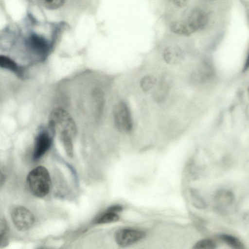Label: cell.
<instances>
[{
    "instance_id": "obj_6",
    "label": "cell",
    "mask_w": 249,
    "mask_h": 249,
    "mask_svg": "<svg viewBox=\"0 0 249 249\" xmlns=\"http://www.w3.org/2000/svg\"><path fill=\"white\" fill-rule=\"evenodd\" d=\"M145 236L144 232L129 228L118 230L115 234L116 243L121 247L130 246L142 239Z\"/></svg>"
},
{
    "instance_id": "obj_20",
    "label": "cell",
    "mask_w": 249,
    "mask_h": 249,
    "mask_svg": "<svg viewBox=\"0 0 249 249\" xmlns=\"http://www.w3.org/2000/svg\"><path fill=\"white\" fill-rule=\"evenodd\" d=\"M156 79L152 76H145L141 81V86L144 91L150 90L155 84Z\"/></svg>"
},
{
    "instance_id": "obj_23",
    "label": "cell",
    "mask_w": 249,
    "mask_h": 249,
    "mask_svg": "<svg viewBox=\"0 0 249 249\" xmlns=\"http://www.w3.org/2000/svg\"><path fill=\"white\" fill-rule=\"evenodd\" d=\"M123 209V208L121 206L116 205L114 206H112L110 207L107 210V211L112 212H118L121 211Z\"/></svg>"
},
{
    "instance_id": "obj_19",
    "label": "cell",
    "mask_w": 249,
    "mask_h": 249,
    "mask_svg": "<svg viewBox=\"0 0 249 249\" xmlns=\"http://www.w3.org/2000/svg\"><path fill=\"white\" fill-rule=\"evenodd\" d=\"M216 248V245L211 239H202L197 241L193 247L194 249H213Z\"/></svg>"
},
{
    "instance_id": "obj_4",
    "label": "cell",
    "mask_w": 249,
    "mask_h": 249,
    "mask_svg": "<svg viewBox=\"0 0 249 249\" xmlns=\"http://www.w3.org/2000/svg\"><path fill=\"white\" fill-rule=\"evenodd\" d=\"M55 129L49 126L48 130L40 132L35 140L33 159L37 160L41 158L51 147Z\"/></svg>"
},
{
    "instance_id": "obj_14",
    "label": "cell",
    "mask_w": 249,
    "mask_h": 249,
    "mask_svg": "<svg viewBox=\"0 0 249 249\" xmlns=\"http://www.w3.org/2000/svg\"><path fill=\"white\" fill-rule=\"evenodd\" d=\"M217 202L224 205H230L233 200V194L230 191L221 190L216 195Z\"/></svg>"
},
{
    "instance_id": "obj_1",
    "label": "cell",
    "mask_w": 249,
    "mask_h": 249,
    "mask_svg": "<svg viewBox=\"0 0 249 249\" xmlns=\"http://www.w3.org/2000/svg\"><path fill=\"white\" fill-rule=\"evenodd\" d=\"M27 183L31 193L43 197L49 192L51 180L49 173L44 166H39L32 170L27 176Z\"/></svg>"
},
{
    "instance_id": "obj_5",
    "label": "cell",
    "mask_w": 249,
    "mask_h": 249,
    "mask_svg": "<svg viewBox=\"0 0 249 249\" xmlns=\"http://www.w3.org/2000/svg\"><path fill=\"white\" fill-rule=\"evenodd\" d=\"M11 218L17 229L22 231L31 228L35 219L32 212L22 206H18L13 209Z\"/></svg>"
},
{
    "instance_id": "obj_15",
    "label": "cell",
    "mask_w": 249,
    "mask_h": 249,
    "mask_svg": "<svg viewBox=\"0 0 249 249\" xmlns=\"http://www.w3.org/2000/svg\"><path fill=\"white\" fill-rule=\"evenodd\" d=\"M119 219V216L116 213L107 211L98 218L96 223L98 224L110 223L117 221Z\"/></svg>"
},
{
    "instance_id": "obj_3",
    "label": "cell",
    "mask_w": 249,
    "mask_h": 249,
    "mask_svg": "<svg viewBox=\"0 0 249 249\" xmlns=\"http://www.w3.org/2000/svg\"><path fill=\"white\" fill-rule=\"evenodd\" d=\"M113 117L117 128L123 132H130L133 127V123L130 110L124 102L117 104L113 109Z\"/></svg>"
},
{
    "instance_id": "obj_22",
    "label": "cell",
    "mask_w": 249,
    "mask_h": 249,
    "mask_svg": "<svg viewBox=\"0 0 249 249\" xmlns=\"http://www.w3.org/2000/svg\"><path fill=\"white\" fill-rule=\"evenodd\" d=\"M174 4L177 7L181 8L184 7L190 0H172Z\"/></svg>"
},
{
    "instance_id": "obj_10",
    "label": "cell",
    "mask_w": 249,
    "mask_h": 249,
    "mask_svg": "<svg viewBox=\"0 0 249 249\" xmlns=\"http://www.w3.org/2000/svg\"><path fill=\"white\" fill-rule=\"evenodd\" d=\"M170 28L174 33L182 36H188L195 33L186 20L173 21L170 24Z\"/></svg>"
},
{
    "instance_id": "obj_7",
    "label": "cell",
    "mask_w": 249,
    "mask_h": 249,
    "mask_svg": "<svg viewBox=\"0 0 249 249\" xmlns=\"http://www.w3.org/2000/svg\"><path fill=\"white\" fill-rule=\"evenodd\" d=\"M186 21L195 33L206 26L209 21V17L205 11L195 9L191 11Z\"/></svg>"
},
{
    "instance_id": "obj_24",
    "label": "cell",
    "mask_w": 249,
    "mask_h": 249,
    "mask_svg": "<svg viewBox=\"0 0 249 249\" xmlns=\"http://www.w3.org/2000/svg\"><path fill=\"white\" fill-rule=\"evenodd\" d=\"M5 181V177L3 173L0 171V187L4 184Z\"/></svg>"
},
{
    "instance_id": "obj_2",
    "label": "cell",
    "mask_w": 249,
    "mask_h": 249,
    "mask_svg": "<svg viewBox=\"0 0 249 249\" xmlns=\"http://www.w3.org/2000/svg\"><path fill=\"white\" fill-rule=\"evenodd\" d=\"M49 124L53 126L59 131H66L70 135L74 136L76 134V125L72 118L65 110L56 108L52 112Z\"/></svg>"
},
{
    "instance_id": "obj_11",
    "label": "cell",
    "mask_w": 249,
    "mask_h": 249,
    "mask_svg": "<svg viewBox=\"0 0 249 249\" xmlns=\"http://www.w3.org/2000/svg\"><path fill=\"white\" fill-rule=\"evenodd\" d=\"M60 138L62 142L65 151L70 158L73 156V147L70 134L66 131H59Z\"/></svg>"
},
{
    "instance_id": "obj_8",
    "label": "cell",
    "mask_w": 249,
    "mask_h": 249,
    "mask_svg": "<svg viewBox=\"0 0 249 249\" xmlns=\"http://www.w3.org/2000/svg\"><path fill=\"white\" fill-rule=\"evenodd\" d=\"M27 44L33 51L39 54L44 55L49 50L48 41L44 37L37 34H32L29 36Z\"/></svg>"
},
{
    "instance_id": "obj_21",
    "label": "cell",
    "mask_w": 249,
    "mask_h": 249,
    "mask_svg": "<svg viewBox=\"0 0 249 249\" xmlns=\"http://www.w3.org/2000/svg\"><path fill=\"white\" fill-rule=\"evenodd\" d=\"M193 195L192 200L195 205L198 207H203L204 202L202 200L201 198L198 196H196L195 193H193Z\"/></svg>"
},
{
    "instance_id": "obj_13",
    "label": "cell",
    "mask_w": 249,
    "mask_h": 249,
    "mask_svg": "<svg viewBox=\"0 0 249 249\" xmlns=\"http://www.w3.org/2000/svg\"><path fill=\"white\" fill-rule=\"evenodd\" d=\"M8 228L5 219L0 216V248H4L8 244Z\"/></svg>"
},
{
    "instance_id": "obj_16",
    "label": "cell",
    "mask_w": 249,
    "mask_h": 249,
    "mask_svg": "<svg viewBox=\"0 0 249 249\" xmlns=\"http://www.w3.org/2000/svg\"><path fill=\"white\" fill-rule=\"evenodd\" d=\"M213 69L208 63H203L197 71V77L199 80L203 81L209 78L213 74Z\"/></svg>"
},
{
    "instance_id": "obj_9",
    "label": "cell",
    "mask_w": 249,
    "mask_h": 249,
    "mask_svg": "<svg viewBox=\"0 0 249 249\" xmlns=\"http://www.w3.org/2000/svg\"><path fill=\"white\" fill-rule=\"evenodd\" d=\"M164 60L170 64H177L183 59V53L178 46L173 45L167 47L163 52Z\"/></svg>"
},
{
    "instance_id": "obj_12",
    "label": "cell",
    "mask_w": 249,
    "mask_h": 249,
    "mask_svg": "<svg viewBox=\"0 0 249 249\" xmlns=\"http://www.w3.org/2000/svg\"><path fill=\"white\" fill-rule=\"evenodd\" d=\"M219 238L225 243L229 246L236 249H244V245L237 237L233 236L222 234L219 235Z\"/></svg>"
},
{
    "instance_id": "obj_18",
    "label": "cell",
    "mask_w": 249,
    "mask_h": 249,
    "mask_svg": "<svg viewBox=\"0 0 249 249\" xmlns=\"http://www.w3.org/2000/svg\"><path fill=\"white\" fill-rule=\"evenodd\" d=\"M39 1L45 8L50 10H55L61 7L65 3V0H39Z\"/></svg>"
},
{
    "instance_id": "obj_17",
    "label": "cell",
    "mask_w": 249,
    "mask_h": 249,
    "mask_svg": "<svg viewBox=\"0 0 249 249\" xmlns=\"http://www.w3.org/2000/svg\"><path fill=\"white\" fill-rule=\"evenodd\" d=\"M0 67L13 71H18L16 63L8 57L0 55Z\"/></svg>"
}]
</instances>
